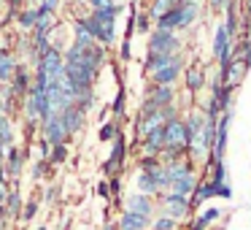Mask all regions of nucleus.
<instances>
[{
  "label": "nucleus",
  "mask_w": 251,
  "mask_h": 230,
  "mask_svg": "<svg viewBox=\"0 0 251 230\" xmlns=\"http://www.w3.org/2000/svg\"><path fill=\"white\" fill-rule=\"evenodd\" d=\"M146 38H149L146 55H178V52H184V41H181V35L170 33V30H157L154 28Z\"/></svg>",
  "instance_id": "nucleus-1"
},
{
  "label": "nucleus",
  "mask_w": 251,
  "mask_h": 230,
  "mask_svg": "<svg viewBox=\"0 0 251 230\" xmlns=\"http://www.w3.org/2000/svg\"><path fill=\"white\" fill-rule=\"evenodd\" d=\"M154 201L159 203V208H162L165 217H170L173 222H184V219L192 217V206H189V198H181V195H173V192H162V195H157Z\"/></svg>",
  "instance_id": "nucleus-2"
},
{
  "label": "nucleus",
  "mask_w": 251,
  "mask_h": 230,
  "mask_svg": "<svg viewBox=\"0 0 251 230\" xmlns=\"http://www.w3.org/2000/svg\"><path fill=\"white\" fill-rule=\"evenodd\" d=\"M33 65H38L41 71H44L46 82H62V68H65L62 49H57V46L49 44V49H46L38 60H33Z\"/></svg>",
  "instance_id": "nucleus-3"
},
{
  "label": "nucleus",
  "mask_w": 251,
  "mask_h": 230,
  "mask_svg": "<svg viewBox=\"0 0 251 230\" xmlns=\"http://www.w3.org/2000/svg\"><path fill=\"white\" fill-rule=\"evenodd\" d=\"M184 65H186V55H178L170 65L159 68V71H154L151 76H149V82L154 84V87H176V82H178V76L184 73Z\"/></svg>",
  "instance_id": "nucleus-4"
},
{
  "label": "nucleus",
  "mask_w": 251,
  "mask_h": 230,
  "mask_svg": "<svg viewBox=\"0 0 251 230\" xmlns=\"http://www.w3.org/2000/svg\"><path fill=\"white\" fill-rule=\"evenodd\" d=\"M232 49H235V38L219 22L216 30H213V60H216V65H224V62L232 60Z\"/></svg>",
  "instance_id": "nucleus-5"
},
{
  "label": "nucleus",
  "mask_w": 251,
  "mask_h": 230,
  "mask_svg": "<svg viewBox=\"0 0 251 230\" xmlns=\"http://www.w3.org/2000/svg\"><path fill=\"white\" fill-rule=\"evenodd\" d=\"M114 146H111V154L108 160H105L103 165V173L108 176H122V168H125V157H127V141H125V133H119V136L114 138Z\"/></svg>",
  "instance_id": "nucleus-6"
},
{
  "label": "nucleus",
  "mask_w": 251,
  "mask_h": 230,
  "mask_svg": "<svg viewBox=\"0 0 251 230\" xmlns=\"http://www.w3.org/2000/svg\"><path fill=\"white\" fill-rule=\"evenodd\" d=\"M27 157H30V152H27V149H19L17 144L6 149L3 165H6V176H8L11 181H19V176H22V171H25V163H27Z\"/></svg>",
  "instance_id": "nucleus-7"
},
{
  "label": "nucleus",
  "mask_w": 251,
  "mask_h": 230,
  "mask_svg": "<svg viewBox=\"0 0 251 230\" xmlns=\"http://www.w3.org/2000/svg\"><path fill=\"white\" fill-rule=\"evenodd\" d=\"M138 144V154H149V157H159L165 149V125H157L154 130H149Z\"/></svg>",
  "instance_id": "nucleus-8"
},
{
  "label": "nucleus",
  "mask_w": 251,
  "mask_h": 230,
  "mask_svg": "<svg viewBox=\"0 0 251 230\" xmlns=\"http://www.w3.org/2000/svg\"><path fill=\"white\" fill-rule=\"evenodd\" d=\"M81 25H84V30H87L89 35H92V41L95 44H100L103 49H111V46L116 44V30H111V28H103L100 22H95L92 17H81Z\"/></svg>",
  "instance_id": "nucleus-9"
},
{
  "label": "nucleus",
  "mask_w": 251,
  "mask_h": 230,
  "mask_svg": "<svg viewBox=\"0 0 251 230\" xmlns=\"http://www.w3.org/2000/svg\"><path fill=\"white\" fill-rule=\"evenodd\" d=\"M184 89L186 92H200V89H205V65H202L200 60H192L184 65Z\"/></svg>",
  "instance_id": "nucleus-10"
},
{
  "label": "nucleus",
  "mask_w": 251,
  "mask_h": 230,
  "mask_svg": "<svg viewBox=\"0 0 251 230\" xmlns=\"http://www.w3.org/2000/svg\"><path fill=\"white\" fill-rule=\"evenodd\" d=\"M38 130H41V138H44L49 146H60V144H68V133H65V127L60 125V119L57 116H51V119H44L38 125Z\"/></svg>",
  "instance_id": "nucleus-11"
},
{
  "label": "nucleus",
  "mask_w": 251,
  "mask_h": 230,
  "mask_svg": "<svg viewBox=\"0 0 251 230\" xmlns=\"http://www.w3.org/2000/svg\"><path fill=\"white\" fill-rule=\"evenodd\" d=\"M57 119H60V125L65 127V133L68 136H76L78 130L84 127V122H87V114H84L81 109H76V106H65V109L57 114Z\"/></svg>",
  "instance_id": "nucleus-12"
},
{
  "label": "nucleus",
  "mask_w": 251,
  "mask_h": 230,
  "mask_svg": "<svg viewBox=\"0 0 251 230\" xmlns=\"http://www.w3.org/2000/svg\"><path fill=\"white\" fill-rule=\"evenodd\" d=\"M125 211H132V214H141V217H146V219H154L157 203H154V198H149V195L132 192V195H127V201H125Z\"/></svg>",
  "instance_id": "nucleus-13"
},
{
  "label": "nucleus",
  "mask_w": 251,
  "mask_h": 230,
  "mask_svg": "<svg viewBox=\"0 0 251 230\" xmlns=\"http://www.w3.org/2000/svg\"><path fill=\"white\" fill-rule=\"evenodd\" d=\"M30 84H33V73L27 71L25 62H19L17 71H14V76H11V82H8L6 87H8V92H11V95H17V98L22 100L25 95L30 92Z\"/></svg>",
  "instance_id": "nucleus-14"
},
{
  "label": "nucleus",
  "mask_w": 251,
  "mask_h": 230,
  "mask_svg": "<svg viewBox=\"0 0 251 230\" xmlns=\"http://www.w3.org/2000/svg\"><path fill=\"white\" fill-rule=\"evenodd\" d=\"M146 103H151L154 109H162V106L176 103V87H146Z\"/></svg>",
  "instance_id": "nucleus-15"
},
{
  "label": "nucleus",
  "mask_w": 251,
  "mask_h": 230,
  "mask_svg": "<svg viewBox=\"0 0 251 230\" xmlns=\"http://www.w3.org/2000/svg\"><path fill=\"white\" fill-rule=\"evenodd\" d=\"M119 14H122V6H119V3H108V6H103V8H95V11H89V17H92L95 22H100L103 28L116 30V19H119Z\"/></svg>",
  "instance_id": "nucleus-16"
},
{
  "label": "nucleus",
  "mask_w": 251,
  "mask_h": 230,
  "mask_svg": "<svg viewBox=\"0 0 251 230\" xmlns=\"http://www.w3.org/2000/svg\"><path fill=\"white\" fill-rule=\"evenodd\" d=\"M165 146H184V119L181 116L165 122Z\"/></svg>",
  "instance_id": "nucleus-17"
},
{
  "label": "nucleus",
  "mask_w": 251,
  "mask_h": 230,
  "mask_svg": "<svg viewBox=\"0 0 251 230\" xmlns=\"http://www.w3.org/2000/svg\"><path fill=\"white\" fill-rule=\"evenodd\" d=\"M151 219L141 217V214H132V211H122L119 222H116V230H149Z\"/></svg>",
  "instance_id": "nucleus-18"
},
{
  "label": "nucleus",
  "mask_w": 251,
  "mask_h": 230,
  "mask_svg": "<svg viewBox=\"0 0 251 230\" xmlns=\"http://www.w3.org/2000/svg\"><path fill=\"white\" fill-rule=\"evenodd\" d=\"M197 171L195 173H184L181 179H176L173 184H170V190L168 192H173V195H181V198H189L192 192H195V187H197Z\"/></svg>",
  "instance_id": "nucleus-19"
},
{
  "label": "nucleus",
  "mask_w": 251,
  "mask_h": 230,
  "mask_svg": "<svg viewBox=\"0 0 251 230\" xmlns=\"http://www.w3.org/2000/svg\"><path fill=\"white\" fill-rule=\"evenodd\" d=\"M17 65H19L17 55H14V52L6 46V49H3V55H0V82H3V84L11 82V76H14V71H17Z\"/></svg>",
  "instance_id": "nucleus-20"
},
{
  "label": "nucleus",
  "mask_w": 251,
  "mask_h": 230,
  "mask_svg": "<svg viewBox=\"0 0 251 230\" xmlns=\"http://www.w3.org/2000/svg\"><path fill=\"white\" fill-rule=\"evenodd\" d=\"M14 19H17V28L22 30L25 35L33 33L35 19H38V14H35V6H25V8H19V11L14 14Z\"/></svg>",
  "instance_id": "nucleus-21"
},
{
  "label": "nucleus",
  "mask_w": 251,
  "mask_h": 230,
  "mask_svg": "<svg viewBox=\"0 0 251 230\" xmlns=\"http://www.w3.org/2000/svg\"><path fill=\"white\" fill-rule=\"evenodd\" d=\"M222 217V208H205L189 222V230H211V225Z\"/></svg>",
  "instance_id": "nucleus-22"
},
{
  "label": "nucleus",
  "mask_w": 251,
  "mask_h": 230,
  "mask_svg": "<svg viewBox=\"0 0 251 230\" xmlns=\"http://www.w3.org/2000/svg\"><path fill=\"white\" fill-rule=\"evenodd\" d=\"M178 55H184V52H178ZM178 55H146V60H143V71H146V76H151L154 71L170 65Z\"/></svg>",
  "instance_id": "nucleus-23"
},
{
  "label": "nucleus",
  "mask_w": 251,
  "mask_h": 230,
  "mask_svg": "<svg viewBox=\"0 0 251 230\" xmlns=\"http://www.w3.org/2000/svg\"><path fill=\"white\" fill-rule=\"evenodd\" d=\"M22 206H25L22 192H19L17 187H11V192H8L6 201H3V214H6V217H19V214H22Z\"/></svg>",
  "instance_id": "nucleus-24"
},
{
  "label": "nucleus",
  "mask_w": 251,
  "mask_h": 230,
  "mask_svg": "<svg viewBox=\"0 0 251 230\" xmlns=\"http://www.w3.org/2000/svg\"><path fill=\"white\" fill-rule=\"evenodd\" d=\"M135 184H138V192L141 195H149V198H157V195H162V190H159V184L154 181V176L151 173H138V179H135Z\"/></svg>",
  "instance_id": "nucleus-25"
},
{
  "label": "nucleus",
  "mask_w": 251,
  "mask_h": 230,
  "mask_svg": "<svg viewBox=\"0 0 251 230\" xmlns=\"http://www.w3.org/2000/svg\"><path fill=\"white\" fill-rule=\"evenodd\" d=\"M173 8V3L170 0H149V6H146V17L151 19V25L157 22V19H162L165 14Z\"/></svg>",
  "instance_id": "nucleus-26"
},
{
  "label": "nucleus",
  "mask_w": 251,
  "mask_h": 230,
  "mask_svg": "<svg viewBox=\"0 0 251 230\" xmlns=\"http://www.w3.org/2000/svg\"><path fill=\"white\" fill-rule=\"evenodd\" d=\"M71 44H76L78 49H87V46H92V44H95L92 35H89L87 30H84L81 19H76V22H73V41H71Z\"/></svg>",
  "instance_id": "nucleus-27"
},
{
  "label": "nucleus",
  "mask_w": 251,
  "mask_h": 230,
  "mask_svg": "<svg viewBox=\"0 0 251 230\" xmlns=\"http://www.w3.org/2000/svg\"><path fill=\"white\" fill-rule=\"evenodd\" d=\"M119 133H122V122L119 119H111V122H105V125L100 127L98 138H100V141H114Z\"/></svg>",
  "instance_id": "nucleus-28"
},
{
  "label": "nucleus",
  "mask_w": 251,
  "mask_h": 230,
  "mask_svg": "<svg viewBox=\"0 0 251 230\" xmlns=\"http://www.w3.org/2000/svg\"><path fill=\"white\" fill-rule=\"evenodd\" d=\"M125 98H127V89L125 87H119L116 89V98H114V103H111V114H114V119H125Z\"/></svg>",
  "instance_id": "nucleus-29"
},
{
  "label": "nucleus",
  "mask_w": 251,
  "mask_h": 230,
  "mask_svg": "<svg viewBox=\"0 0 251 230\" xmlns=\"http://www.w3.org/2000/svg\"><path fill=\"white\" fill-rule=\"evenodd\" d=\"M132 28H135V33L149 35L154 30V25H151V19L146 17V11H135V22H132Z\"/></svg>",
  "instance_id": "nucleus-30"
},
{
  "label": "nucleus",
  "mask_w": 251,
  "mask_h": 230,
  "mask_svg": "<svg viewBox=\"0 0 251 230\" xmlns=\"http://www.w3.org/2000/svg\"><path fill=\"white\" fill-rule=\"evenodd\" d=\"M149 230H178V222H173V219L165 217V214H157V217L151 219V225H149Z\"/></svg>",
  "instance_id": "nucleus-31"
},
{
  "label": "nucleus",
  "mask_w": 251,
  "mask_h": 230,
  "mask_svg": "<svg viewBox=\"0 0 251 230\" xmlns=\"http://www.w3.org/2000/svg\"><path fill=\"white\" fill-rule=\"evenodd\" d=\"M65 160H68V144H60V146H51L49 165H62Z\"/></svg>",
  "instance_id": "nucleus-32"
},
{
  "label": "nucleus",
  "mask_w": 251,
  "mask_h": 230,
  "mask_svg": "<svg viewBox=\"0 0 251 230\" xmlns=\"http://www.w3.org/2000/svg\"><path fill=\"white\" fill-rule=\"evenodd\" d=\"M157 165H162V163H159V157H149V154H138V171H143V173H146V171H154Z\"/></svg>",
  "instance_id": "nucleus-33"
},
{
  "label": "nucleus",
  "mask_w": 251,
  "mask_h": 230,
  "mask_svg": "<svg viewBox=\"0 0 251 230\" xmlns=\"http://www.w3.org/2000/svg\"><path fill=\"white\" fill-rule=\"evenodd\" d=\"M35 214H38V201H30L22 206V214H19V219H25V222H30V219H35Z\"/></svg>",
  "instance_id": "nucleus-34"
},
{
  "label": "nucleus",
  "mask_w": 251,
  "mask_h": 230,
  "mask_svg": "<svg viewBox=\"0 0 251 230\" xmlns=\"http://www.w3.org/2000/svg\"><path fill=\"white\" fill-rule=\"evenodd\" d=\"M159 116H162V122H170V119H176V116H178V106H176V103H170V106H162V109H159Z\"/></svg>",
  "instance_id": "nucleus-35"
},
{
  "label": "nucleus",
  "mask_w": 251,
  "mask_h": 230,
  "mask_svg": "<svg viewBox=\"0 0 251 230\" xmlns=\"http://www.w3.org/2000/svg\"><path fill=\"white\" fill-rule=\"evenodd\" d=\"M49 171H51V165L46 163V160H38V163H35V168H33V176H35V179H46V176H49Z\"/></svg>",
  "instance_id": "nucleus-36"
},
{
  "label": "nucleus",
  "mask_w": 251,
  "mask_h": 230,
  "mask_svg": "<svg viewBox=\"0 0 251 230\" xmlns=\"http://www.w3.org/2000/svg\"><path fill=\"white\" fill-rule=\"evenodd\" d=\"M14 138L17 136H14V127H11V122H8V125L0 130V141L6 144V149H8V146H14Z\"/></svg>",
  "instance_id": "nucleus-37"
},
{
  "label": "nucleus",
  "mask_w": 251,
  "mask_h": 230,
  "mask_svg": "<svg viewBox=\"0 0 251 230\" xmlns=\"http://www.w3.org/2000/svg\"><path fill=\"white\" fill-rule=\"evenodd\" d=\"M205 3H208V8H211L213 14H224L232 0H205Z\"/></svg>",
  "instance_id": "nucleus-38"
},
{
  "label": "nucleus",
  "mask_w": 251,
  "mask_h": 230,
  "mask_svg": "<svg viewBox=\"0 0 251 230\" xmlns=\"http://www.w3.org/2000/svg\"><path fill=\"white\" fill-rule=\"evenodd\" d=\"M108 190H111V198H119L122 195V176H111V179H108Z\"/></svg>",
  "instance_id": "nucleus-39"
},
{
  "label": "nucleus",
  "mask_w": 251,
  "mask_h": 230,
  "mask_svg": "<svg viewBox=\"0 0 251 230\" xmlns=\"http://www.w3.org/2000/svg\"><path fill=\"white\" fill-rule=\"evenodd\" d=\"M119 57H122L125 62L132 57V38H125V41H122V46H119Z\"/></svg>",
  "instance_id": "nucleus-40"
},
{
  "label": "nucleus",
  "mask_w": 251,
  "mask_h": 230,
  "mask_svg": "<svg viewBox=\"0 0 251 230\" xmlns=\"http://www.w3.org/2000/svg\"><path fill=\"white\" fill-rule=\"evenodd\" d=\"M49 154H51V146H49V144L44 141V138H38V157L49 163Z\"/></svg>",
  "instance_id": "nucleus-41"
},
{
  "label": "nucleus",
  "mask_w": 251,
  "mask_h": 230,
  "mask_svg": "<svg viewBox=\"0 0 251 230\" xmlns=\"http://www.w3.org/2000/svg\"><path fill=\"white\" fill-rule=\"evenodd\" d=\"M216 198H224V201H229L232 198V187L224 181V184H216Z\"/></svg>",
  "instance_id": "nucleus-42"
},
{
  "label": "nucleus",
  "mask_w": 251,
  "mask_h": 230,
  "mask_svg": "<svg viewBox=\"0 0 251 230\" xmlns=\"http://www.w3.org/2000/svg\"><path fill=\"white\" fill-rule=\"evenodd\" d=\"M81 3H87V8H89V11H95V8H103V6H108L111 0H81Z\"/></svg>",
  "instance_id": "nucleus-43"
},
{
  "label": "nucleus",
  "mask_w": 251,
  "mask_h": 230,
  "mask_svg": "<svg viewBox=\"0 0 251 230\" xmlns=\"http://www.w3.org/2000/svg\"><path fill=\"white\" fill-rule=\"evenodd\" d=\"M8 3V14H17L19 8H25V0H6Z\"/></svg>",
  "instance_id": "nucleus-44"
},
{
  "label": "nucleus",
  "mask_w": 251,
  "mask_h": 230,
  "mask_svg": "<svg viewBox=\"0 0 251 230\" xmlns=\"http://www.w3.org/2000/svg\"><path fill=\"white\" fill-rule=\"evenodd\" d=\"M98 195H100V198H111V190H108V179H103V181H100V184H98Z\"/></svg>",
  "instance_id": "nucleus-45"
},
{
  "label": "nucleus",
  "mask_w": 251,
  "mask_h": 230,
  "mask_svg": "<svg viewBox=\"0 0 251 230\" xmlns=\"http://www.w3.org/2000/svg\"><path fill=\"white\" fill-rule=\"evenodd\" d=\"M8 192H11V181H0V206H3V201H6Z\"/></svg>",
  "instance_id": "nucleus-46"
},
{
  "label": "nucleus",
  "mask_w": 251,
  "mask_h": 230,
  "mask_svg": "<svg viewBox=\"0 0 251 230\" xmlns=\"http://www.w3.org/2000/svg\"><path fill=\"white\" fill-rule=\"evenodd\" d=\"M240 11H246V17L251 19V0H243V3H240Z\"/></svg>",
  "instance_id": "nucleus-47"
},
{
  "label": "nucleus",
  "mask_w": 251,
  "mask_h": 230,
  "mask_svg": "<svg viewBox=\"0 0 251 230\" xmlns=\"http://www.w3.org/2000/svg\"><path fill=\"white\" fill-rule=\"evenodd\" d=\"M54 195H57L54 187H51V190H46V201H54Z\"/></svg>",
  "instance_id": "nucleus-48"
},
{
  "label": "nucleus",
  "mask_w": 251,
  "mask_h": 230,
  "mask_svg": "<svg viewBox=\"0 0 251 230\" xmlns=\"http://www.w3.org/2000/svg\"><path fill=\"white\" fill-rule=\"evenodd\" d=\"M6 125H8V116H6V114H0V130H3Z\"/></svg>",
  "instance_id": "nucleus-49"
},
{
  "label": "nucleus",
  "mask_w": 251,
  "mask_h": 230,
  "mask_svg": "<svg viewBox=\"0 0 251 230\" xmlns=\"http://www.w3.org/2000/svg\"><path fill=\"white\" fill-rule=\"evenodd\" d=\"M3 92H6V84H3V82H0V95H3Z\"/></svg>",
  "instance_id": "nucleus-50"
},
{
  "label": "nucleus",
  "mask_w": 251,
  "mask_h": 230,
  "mask_svg": "<svg viewBox=\"0 0 251 230\" xmlns=\"http://www.w3.org/2000/svg\"><path fill=\"white\" fill-rule=\"evenodd\" d=\"M105 230H116V225H105Z\"/></svg>",
  "instance_id": "nucleus-51"
},
{
  "label": "nucleus",
  "mask_w": 251,
  "mask_h": 230,
  "mask_svg": "<svg viewBox=\"0 0 251 230\" xmlns=\"http://www.w3.org/2000/svg\"><path fill=\"white\" fill-rule=\"evenodd\" d=\"M3 217H6V214H3V206H0V219H3Z\"/></svg>",
  "instance_id": "nucleus-52"
},
{
  "label": "nucleus",
  "mask_w": 251,
  "mask_h": 230,
  "mask_svg": "<svg viewBox=\"0 0 251 230\" xmlns=\"http://www.w3.org/2000/svg\"><path fill=\"white\" fill-rule=\"evenodd\" d=\"M3 49H6V46H0V55H3Z\"/></svg>",
  "instance_id": "nucleus-53"
},
{
  "label": "nucleus",
  "mask_w": 251,
  "mask_h": 230,
  "mask_svg": "<svg viewBox=\"0 0 251 230\" xmlns=\"http://www.w3.org/2000/svg\"><path fill=\"white\" fill-rule=\"evenodd\" d=\"M38 230H49V228H38Z\"/></svg>",
  "instance_id": "nucleus-54"
},
{
  "label": "nucleus",
  "mask_w": 251,
  "mask_h": 230,
  "mask_svg": "<svg viewBox=\"0 0 251 230\" xmlns=\"http://www.w3.org/2000/svg\"><path fill=\"white\" fill-rule=\"evenodd\" d=\"M111 3H119V0H111Z\"/></svg>",
  "instance_id": "nucleus-55"
}]
</instances>
